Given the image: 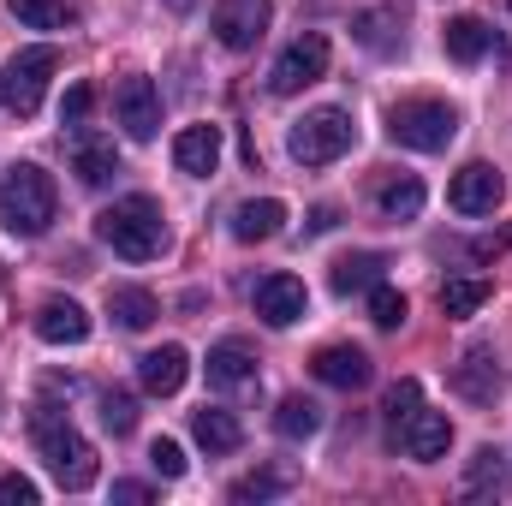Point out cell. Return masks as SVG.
<instances>
[{"label": "cell", "instance_id": "6da1fadb", "mask_svg": "<svg viewBox=\"0 0 512 506\" xmlns=\"http://www.w3.org/2000/svg\"><path fill=\"white\" fill-rule=\"evenodd\" d=\"M30 435H36V447H42V459H48V471H54V483L60 489H90L96 483V447L60 417V411H48V405H36V417H30Z\"/></svg>", "mask_w": 512, "mask_h": 506}, {"label": "cell", "instance_id": "7a4b0ae2", "mask_svg": "<svg viewBox=\"0 0 512 506\" xmlns=\"http://www.w3.org/2000/svg\"><path fill=\"white\" fill-rule=\"evenodd\" d=\"M0 227L12 239H42L54 227V179L30 161H18L0 179Z\"/></svg>", "mask_w": 512, "mask_h": 506}, {"label": "cell", "instance_id": "3957f363", "mask_svg": "<svg viewBox=\"0 0 512 506\" xmlns=\"http://www.w3.org/2000/svg\"><path fill=\"white\" fill-rule=\"evenodd\" d=\"M96 233H102V245H114V256H126V262H149L167 245V221H161V209L149 197H120L114 209H102Z\"/></svg>", "mask_w": 512, "mask_h": 506}, {"label": "cell", "instance_id": "277c9868", "mask_svg": "<svg viewBox=\"0 0 512 506\" xmlns=\"http://www.w3.org/2000/svg\"><path fill=\"white\" fill-rule=\"evenodd\" d=\"M387 137L405 143V149L435 155V149H447L459 137V114L447 102H435V96H411V102H393L387 108Z\"/></svg>", "mask_w": 512, "mask_h": 506}, {"label": "cell", "instance_id": "5b68a950", "mask_svg": "<svg viewBox=\"0 0 512 506\" xmlns=\"http://www.w3.org/2000/svg\"><path fill=\"white\" fill-rule=\"evenodd\" d=\"M352 143H358V126H352L346 108H316V114H304L298 126L286 131V149H292V161H304V167H328V161H340Z\"/></svg>", "mask_w": 512, "mask_h": 506}, {"label": "cell", "instance_id": "8992f818", "mask_svg": "<svg viewBox=\"0 0 512 506\" xmlns=\"http://www.w3.org/2000/svg\"><path fill=\"white\" fill-rule=\"evenodd\" d=\"M54 66H60V54H54V48H24V54L6 66V78H0V102H6L18 120H30V114L42 108V90H48Z\"/></svg>", "mask_w": 512, "mask_h": 506}, {"label": "cell", "instance_id": "52a82bcc", "mask_svg": "<svg viewBox=\"0 0 512 506\" xmlns=\"http://www.w3.org/2000/svg\"><path fill=\"white\" fill-rule=\"evenodd\" d=\"M322 72H328V36H322V30H304V36L286 42V54L274 60L268 90H274V96H298V90H310Z\"/></svg>", "mask_w": 512, "mask_h": 506}, {"label": "cell", "instance_id": "ba28073f", "mask_svg": "<svg viewBox=\"0 0 512 506\" xmlns=\"http://www.w3.org/2000/svg\"><path fill=\"white\" fill-rule=\"evenodd\" d=\"M268 18H274L268 0H215V42L233 48V54H245V48L262 42Z\"/></svg>", "mask_w": 512, "mask_h": 506}, {"label": "cell", "instance_id": "9c48e42d", "mask_svg": "<svg viewBox=\"0 0 512 506\" xmlns=\"http://www.w3.org/2000/svg\"><path fill=\"white\" fill-rule=\"evenodd\" d=\"M501 197H507V179H501V167H489V161L459 167L453 185H447V203H453L459 215H495Z\"/></svg>", "mask_w": 512, "mask_h": 506}, {"label": "cell", "instance_id": "30bf717a", "mask_svg": "<svg viewBox=\"0 0 512 506\" xmlns=\"http://www.w3.org/2000/svg\"><path fill=\"white\" fill-rule=\"evenodd\" d=\"M114 114H120V126H126L131 143H149V137L161 131V90H155L149 78H120Z\"/></svg>", "mask_w": 512, "mask_h": 506}, {"label": "cell", "instance_id": "8fae6325", "mask_svg": "<svg viewBox=\"0 0 512 506\" xmlns=\"http://www.w3.org/2000/svg\"><path fill=\"white\" fill-rule=\"evenodd\" d=\"M304 310H310V292H304L298 274H268V280H256V316H262L268 328H292Z\"/></svg>", "mask_w": 512, "mask_h": 506}, {"label": "cell", "instance_id": "7c38bea8", "mask_svg": "<svg viewBox=\"0 0 512 506\" xmlns=\"http://www.w3.org/2000/svg\"><path fill=\"white\" fill-rule=\"evenodd\" d=\"M399 447H405V459H423V465H429V459H441V453L453 447V417H447V411H423V405H417V411L399 423Z\"/></svg>", "mask_w": 512, "mask_h": 506}, {"label": "cell", "instance_id": "4fadbf2b", "mask_svg": "<svg viewBox=\"0 0 512 506\" xmlns=\"http://www.w3.org/2000/svg\"><path fill=\"white\" fill-rule=\"evenodd\" d=\"M185 376H191V352H185V346H155V352L137 358V381H143V393H155V399L179 393Z\"/></svg>", "mask_w": 512, "mask_h": 506}, {"label": "cell", "instance_id": "5bb4252c", "mask_svg": "<svg viewBox=\"0 0 512 506\" xmlns=\"http://www.w3.org/2000/svg\"><path fill=\"white\" fill-rule=\"evenodd\" d=\"M173 167L191 179H209L221 167V126H185L173 137Z\"/></svg>", "mask_w": 512, "mask_h": 506}, {"label": "cell", "instance_id": "9a60e30c", "mask_svg": "<svg viewBox=\"0 0 512 506\" xmlns=\"http://www.w3.org/2000/svg\"><path fill=\"white\" fill-rule=\"evenodd\" d=\"M36 334H42L48 346H78V340H90V316H84V304H72V298H48V304L36 310Z\"/></svg>", "mask_w": 512, "mask_h": 506}, {"label": "cell", "instance_id": "2e32d148", "mask_svg": "<svg viewBox=\"0 0 512 506\" xmlns=\"http://www.w3.org/2000/svg\"><path fill=\"white\" fill-rule=\"evenodd\" d=\"M310 376L352 393V387H364V381H370V358H364L358 346H322V352L310 358Z\"/></svg>", "mask_w": 512, "mask_h": 506}, {"label": "cell", "instance_id": "e0dca14e", "mask_svg": "<svg viewBox=\"0 0 512 506\" xmlns=\"http://www.w3.org/2000/svg\"><path fill=\"white\" fill-rule=\"evenodd\" d=\"M280 227H286V203H274V197L233 209V239H239V245H262V239H274Z\"/></svg>", "mask_w": 512, "mask_h": 506}, {"label": "cell", "instance_id": "ac0fdd59", "mask_svg": "<svg viewBox=\"0 0 512 506\" xmlns=\"http://www.w3.org/2000/svg\"><path fill=\"white\" fill-rule=\"evenodd\" d=\"M453 387H459L471 405H495V393H501V370H495V358H489V352H465V364L453 370Z\"/></svg>", "mask_w": 512, "mask_h": 506}, {"label": "cell", "instance_id": "d6986e66", "mask_svg": "<svg viewBox=\"0 0 512 506\" xmlns=\"http://www.w3.org/2000/svg\"><path fill=\"white\" fill-rule=\"evenodd\" d=\"M441 42H447V54H453L459 66H477V60L489 54V42H495V30H489L483 18H447V30H441Z\"/></svg>", "mask_w": 512, "mask_h": 506}, {"label": "cell", "instance_id": "ffe728a7", "mask_svg": "<svg viewBox=\"0 0 512 506\" xmlns=\"http://www.w3.org/2000/svg\"><path fill=\"white\" fill-rule=\"evenodd\" d=\"M191 435H197L209 453H239V441H245L239 417H233V411H221V405H203V411L191 417Z\"/></svg>", "mask_w": 512, "mask_h": 506}, {"label": "cell", "instance_id": "44dd1931", "mask_svg": "<svg viewBox=\"0 0 512 506\" xmlns=\"http://www.w3.org/2000/svg\"><path fill=\"white\" fill-rule=\"evenodd\" d=\"M256 376V352L245 340H221L215 352H209V381L215 387H245Z\"/></svg>", "mask_w": 512, "mask_h": 506}, {"label": "cell", "instance_id": "7402d4cb", "mask_svg": "<svg viewBox=\"0 0 512 506\" xmlns=\"http://www.w3.org/2000/svg\"><path fill=\"white\" fill-rule=\"evenodd\" d=\"M108 316H114L120 328H131V334H143V328L161 316V304H155L143 286H108Z\"/></svg>", "mask_w": 512, "mask_h": 506}, {"label": "cell", "instance_id": "603a6c76", "mask_svg": "<svg viewBox=\"0 0 512 506\" xmlns=\"http://www.w3.org/2000/svg\"><path fill=\"white\" fill-rule=\"evenodd\" d=\"M72 173H78L84 185H108V179L120 173V155H114V143H108V137H84V143L72 149Z\"/></svg>", "mask_w": 512, "mask_h": 506}, {"label": "cell", "instance_id": "cb8c5ba5", "mask_svg": "<svg viewBox=\"0 0 512 506\" xmlns=\"http://www.w3.org/2000/svg\"><path fill=\"white\" fill-rule=\"evenodd\" d=\"M274 429H280L286 441H310V435L322 429V405H316V399H304V393H286V399H280V411H274Z\"/></svg>", "mask_w": 512, "mask_h": 506}, {"label": "cell", "instance_id": "d4e9b609", "mask_svg": "<svg viewBox=\"0 0 512 506\" xmlns=\"http://www.w3.org/2000/svg\"><path fill=\"white\" fill-rule=\"evenodd\" d=\"M6 12L18 24H30V30H72L78 24V12L66 0H6Z\"/></svg>", "mask_w": 512, "mask_h": 506}, {"label": "cell", "instance_id": "484cf974", "mask_svg": "<svg viewBox=\"0 0 512 506\" xmlns=\"http://www.w3.org/2000/svg\"><path fill=\"white\" fill-rule=\"evenodd\" d=\"M376 203H382L387 221H417V209H423V179H417V173H405V179H387Z\"/></svg>", "mask_w": 512, "mask_h": 506}, {"label": "cell", "instance_id": "4316f807", "mask_svg": "<svg viewBox=\"0 0 512 506\" xmlns=\"http://www.w3.org/2000/svg\"><path fill=\"white\" fill-rule=\"evenodd\" d=\"M483 304H489V280L483 274H459V280L441 286V310L447 316H477Z\"/></svg>", "mask_w": 512, "mask_h": 506}, {"label": "cell", "instance_id": "83f0119b", "mask_svg": "<svg viewBox=\"0 0 512 506\" xmlns=\"http://www.w3.org/2000/svg\"><path fill=\"white\" fill-rule=\"evenodd\" d=\"M465 489L471 495H501L507 489V459L495 447H477L471 453V471H465Z\"/></svg>", "mask_w": 512, "mask_h": 506}, {"label": "cell", "instance_id": "f1b7e54d", "mask_svg": "<svg viewBox=\"0 0 512 506\" xmlns=\"http://www.w3.org/2000/svg\"><path fill=\"white\" fill-rule=\"evenodd\" d=\"M399 24H405V18H399L393 6L364 12V18H358V42H364L370 54H393V48H399Z\"/></svg>", "mask_w": 512, "mask_h": 506}, {"label": "cell", "instance_id": "f546056e", "mask_svg": "<svg viewBox=\"0 0 512 506\" xmlns=\"http://www.w3.org/2000/svg\"><path fill=\"white\" fill-rule=\"evenodd\" d=\"M382 256L376 251H358V256H346V262H334V292H364V286H376L382 280Z\"/></svg>", "mask_w": 512, "mask_h": 506}, {"label": "cell", "instance_id": "4dcf8cb0", "mask_svg": "<svg viewBox=\"0 0 512 506\" xmlns=\"http://www.w3.org/2000/svg\"><path fill=\"white\" fill-rule=\"evenodd\" d=\"M405 316H411L405 292H393V286L376 280V292H370V322H376V328H405Z\"/></svg>", "mask_w": 512, "mask_h": 506}, {"label": "cell", "instance_id": "1f68e13d", "mask_svg": "<svg viewBox=\"0 0 512 506\" xmlns=\"http://www.w3.org/2000/svg\"><path fill=\"white\" fill-rule=\"evenodd\" d=\"M102 423H108L114 435H131V429H137V399H131L126 387H108V393H102Z\"/></svg>", "mask_w": 512, "mask_h": 506}, {"label": "cell", "instance_id": "d6a6232c", "mask_svg": "<svg viewBox=\"0 0 512 506\" xmlns=\"http://www.w3.org/2000/svg\"><path fill=\"white\" fill-rule=\"evenodd\" d=\"M280 489H286V471H251L233 483V501H274Z\"/></svg>", "mask_w": 512, "mask_h": 506}, {"label": "cell", "instance_id": "836d02e7", "mask_svg": "<svg viewBox=\"0 0 512 506\" xmlns=\"http://www.w3.org/2000/svg\"><path fill=\"white\" fill-rule=\"evenodd\" d=\"M417 405H423V387L405 376V381H393V387H387V405H382V411H387V423L399 429V423H405V417H411Z\"/></svg>", "mask_w": 512, "mask_h": 506}, {"label": "cell", "instance_id": "e575fe53", "mask_svg": "<svg viewBox=\"0 0 512 506\" xmlns=\"http://www.w3.org/2000/svg\"><path fill=\"white\" fill-rule=\"evenodd\" d=\"M90 108H96V90H90V84H72L66 102H60V126H84Z\"/></svg>", "mask_w": 512, "mask_h": 506}, {"label": "cell", "instance_id": "d590c367", "mask_svg": "<svg viewBox=\"0 0 512 506\" xmlns=\"http://www.w3.org/2000/svg\"><path fill=\"white\" fill-rule=\"evenodd\" d=\"M149 465H155V477H167V483H173V477H185V453H179V441H167V435H161V441L149 447Z\"/></svg>", "mask_w": 512, "mask_h": 506}, {"label": "cell", "instance_id": "8d00e7d4", "mask_svg": "<svg viewBox=\"0 0 512 506\" xmlns=\"http://www.w3.org/2000/svg\"><path fill=\"white\" fill-rule=\"evenodd\" d=\"M0 506H36V483L18 477V471H6L0 477Z\"/></svg>", "mask_w": 512, "mask_h": 506}, {"label": "cell", "instance_id": "74e56055", "mask_svg": "<svg viewBox=\"0 0 512 506\" xmlns=\"http://www.w3.org/2000/svg\"><path fill=\"white\" fill-rule=\"evenodd\" d=\"M114 501H149V489H143V483H114Z\"/></svg>", "mask_w": 512, "mask_h": 506}, {"label": "cell", "instance_id": "f35d334b", "mask_svg": "<svg viewBox=\"0 0 512 506\" xmlns=\"http://www.w3.org/2000/svg\"><path fill=\"white\" fill-rule=\"evenodd\" d=\"M334 221H340V215H334V209H316V215H310V233H328V227H334Z\"/></svg>", "mask_w": 512, "mask_h": 506}, {"label": "cell", "instance_id": "ab89813d", "mask_svg": "<svg viewBox=\"0 0 512 506\" xmlns=\"http://www.w3.org/2000/svg\"><path fill=\"white\" fill-rule=\"evenodd\" d=\"M173 6H179V12H185V6H191V0H173Z\"/></svg>", "mask_w": 512, "mask_h": 506}]
</instances>
